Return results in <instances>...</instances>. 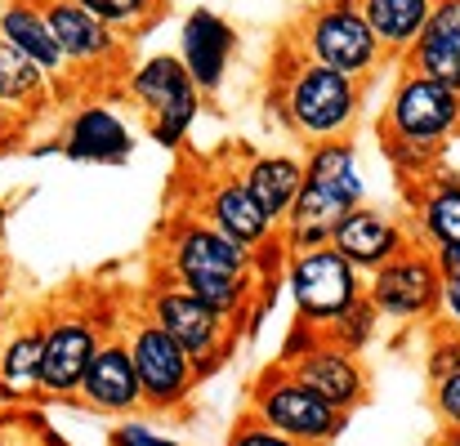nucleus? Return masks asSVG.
Returning <instances> with one entry per match:
<instances>
[{
  "instance_id": "1",
  "label": "nucleus",
  "mask_w": 460,
  "mask_h": 446,
  "mask_svg": "<svg viewBox=\"0 0 460 446\" xmlns=\"http://www.w3.org/2000/svg\"><path fill=\"white\" fill-rule=\"evenodd\" d=\"M273 108L282 117V126L313 144L326 139H349L362 112V85L305 58L300 49H291L287 67H278V90H273Z\"/></svg>"
},
{
  "instance_id": "2",
  "label": "nucleus",
  "mask_w": 460,
  "mask_h": 446,
  "mask_svg": "<svg viewBox=\"0 0 460 446\" xmlns=\"http://www.w3.org/2000/svg\"><path fill=\"white\" fill-rule=\"evenodd\" d=\"M291 49H300L305 58L349 76V81H358V85H367L389 63V54L380 49L376 31L367 27L358 0H322V4H313L305 13V22L296 27V36H291Z\"/></svg>"
},
{
  "instance_id": "3",
  "label": "nucleus",
  "mask_w": 460,
  "mask_h": 446,
  "mask_svg": "<svg viewBox=\"0 0 460 446\" xmlns=\"http://www.w3.org/2000/svg\"><path fill=\"white\" fill-rule=\"evenodd\" d=\"M126 94L144 108L148 135L161 148H183V139L201 112V99H206L179 54H153V58L135 63L126 72Z\"/></svg>"
},
{
  "instance_id": "4",
  "label": "nucleus",
  "mask_w": 460,
  "mask_h": 446,
  "mask_svg": "<svg viewBox=\"0 0 460 446\" xmlns=\"http://www.w3.org/2000/svg\"><path fill=\"white\" fill-rule=\"evenodd\" d=\"M251 415L264 420L269 429L296 438L300 446L335 442L349 429V420H353V415L335 411L331 402H322L308 384L296 380L291 366H278V362L255 380V389H251Z\"/></svg>"
},
{
  "instance_id": "5",
  "label": "nucleus",
  "mask_w": 460,
  "mask_h": 446,
  "mask_svg": "<svg viewBox=\"0 0 460 446\" xmlns=\"http://www.w3.org/2000/svg\"><path fill=\"white\" fill-rule=\"evenodd\" d=\"M144 317H153L179 348L192 353L201 380L224 366V357L233 353V339H237V326L228 317H219L215 308H206L201 299L192 295L188 286H179V282H156L148 303H144Z\"/></svg>"
},
{
  "instance_id": "6",
  "label": "nucleus",
  "mask_w": 460,
  "mask_h": 446,
  "mask_svg": "<svg viewBox=\"0 0 460 446\" xmlns=\"http://www.w3.org/2000/svg\"><path fill=\"white\" fill-rule=\"evenodd\" d=\"M287 291L296 299V321L326 330L358 299H367V277L335 246H322V250L287 259Z\"/></svg>"
},
{
  "instance_id": "7",
  "label": "nucleus",
  "mask_w": 460,
  "mask_h": 446,
  "mask_svg": "<svg viewBox=\"0 0 460 446\" xmlns=\"http://www.w3.org/2000/svg\"><path fill=\"white\" fill-rule=\"evenodd\" d=\"M126 344H130V357H135V375H139V389H144V411H179L201 375H197V362L188 348H179L153 317H135L126 326Z\"/></svg>"
},
{
  "instance_id": "8",
  "label": "nucleus",
  "mask_w": 460,
  "mask_h": 446,
  "mask_svg": "<svg viewBox=\"0 0 460 446\" xmlns=\"http://www.w3.org/2000/svg\"><path fill=\"white\" fill-rule=\"evenodd\" d=\"M452 135H460V94L402 67L385 108V139L443 152Z\"/></svg>"
},
{
  "instance_id": "9",
  "label": "nucleus",
  "mask_w": 460,
  "mask_h": 446,
  "mask_svg": "<svg viewBox=\"0 0 460 446\" xmlns=\"http://www.w3.org/2000/svg\"><path fill=\"white\" fill-rule=\"evenodd\" d=\"M206 277H255V255L224 237L201 214H179L165 237V277L161 282H206Z\"/></svg>"
},
{
  "instance_id": "10",
  "label": "nucleus",
  "mask_w": 460,
  "mask_h": 446,
  "mask_svg": "<svg viewBox=\"0 0 460 446\" xmlns=\"http://www.w3.org/2000/svg\"><path fill=\"white\" fill-rule=\"evenodd\" d=\"M438 295H443V273L434 264V250L416 241L367 277V299L380 312V321H434Z\"/></svg>"
},
{
  "instance_id": "11",
  "label": "nucleus",
  "mask_w": 460,
  "mask_h": 446,
  "mask_svg": "<svg viewBox=\"0 0 460 446\" xmlns=\"http://www.w3.org/2000/svg\"><path fill=\"white\" fill-rule=\"evenodd\" d=\"M40 9H45L49 31H54V40L76 76L81 72H117L126 63L130 36L117 31L112 22H103L81 0H40Z\"/></svg>"
},
{
  "instance_id": "12",
  "label": "nucleus",
  "mask_w": 460,
  "mask_h": 446,
  "mask_svg": "<svg viewBox=\"0 0 460 446\" xmlns=\"http://www.w3.org/2000/svg\"><path fill=\"white\" fill-rule=\"evenodd\" d=\"M99 344H103V335H99V326L85 312H72V308L54 312L45 321V380H40V393L76 398Z\"/></svg>"
},
{
  "instance_id": "13",
  "label": "nucleus",
  "mask_w": 460,
  "mask_h": 446,
  "mask_svg": "<svg viewBox=\"0 0 460 446\" xmlns=\"http://www.w3.org/2000/svg\"><path fill=\"white\" fill-rule=\"evenodd\" d=\"M76 398L90 411H99V415H139L144 411V389H139L126 335H103V344H99Z\"/></svg>"
},
{
  "instance_id": "14",
  "label": "nucleus",
  "mask_w": 460,
  "mask_h": 446,
  "mask_svg": "<svg viewBox=\"0 0 460 446\" xmlns=\"http://www.w3.org/2000/svg\"><path fill=\"white\" fill-rule=\"evenodd\" d=\"M201 219H210L224 237H233L237 246H246L251 255L264 250L269 241H278V228H273V219L255 206V197H251L242 170H228V174H219V179L206 188V197H201Z\"/></svg>"
},
{
  "instance_id": "15",
  "label": "nucleus",
  "mask_w": 460,
  "mask_h": 446,
  "mask_svg": "<svg viewBox=\"0 0 460 446\" xmlns=\"http://www.w3.org/2000/svg\"><path fill=\"white\" fill-rule=\"evenodd\" d=\"M331 246H335L362 277H371L376 268H385L394 255H402V250L411 246V232H407L398 219H389L385 210L353 206V210L335 223Z\"/></svg>"
},
{
  "instance_id": "16",
  "label": "nucleus",
  "mask_w": 460,
  "mask_h": 446,
  "mask_svg": "<svg viewBox=\"0 0 460 446\" xmlns=\"http://www.w3.org/2000/svg\"><path fill=\"white\" fill-rule=\"evenodd\" d=\"M233 49H237V31L224 13L215 9H192L179 27V58L188 67V76L197 81L201 94H215L228 76V63H233Z\"/></svg>"
},
{
  "instance_id": "17",
  "label": "nucleus",
  "mask_w": 460,
  "mask_h": 446,
  "mask_svg": "<svg viewBox=\"0 0 460 446\" xmlns=\"http://www.w3.org/2000/svg\"><path fill=\"white\" fill-rule=\"evenodd\" d=\"M402 67L460 94V0H434V13L420 40L407 49Z\"/></svg>"
},
{
  "instance_id": "18",
  "label": "nucleus",
  "mask_w": 460,
  "mask_h": 446,
  "mask_svg": "<svg viewBox=\"0 0 460 446\" xmlns=\"http://www.w3.org/2000/svg\"><path fill=\"white\" fill-rule=\"evenodd\" d=\"M291 371H296L300 384H308L322 402H331L344 415H353L367 402V371H362V362L353 353H344V348H331L326 339L313 353H305Z\"/></svg>"
},
{
  "instance_id": "19",
  "label": "nucleus",
  "mask_w": 460,
  "mask_h": 446,
  "mask_svg": "<svg viewBox=\"0 0 460 446\" xmlns=\"http://www.w3.org/2000/svg\"><path fill=\"white\" fill-rule=\"evenodd\" d=\"M0 40H9L13 49H22V54L54 81V90H63L67 76H76V72L67 67V58H63L54 31H49V18H45L40 0H9V4L0 9Z\"/></svg>"
},
{
  "instance_id": "20",
  "label": "nucleus",
  "mask_w": 460,
  "mask_h": 446,
  "mask_svg": "<svg viewBox=\"0 0 460 446\" xmlns=\"http://www.w3.org/2000/svg\"><path fill=\"white\" fill-rule=\"evenodd\" d=\"M63 152L76 161L121 165L135 152V135L108 103H85L81 112H72V121L63 130Z\"/></svg>"
},
{
  "instance_id": "21",
  "label": "nucleus",
  "mask_w": 460,
  "mask_h": 446,
  "mask_svg": "<svg viewBox=\"0 0 460 446\" xmlns=\"http://www.w3.org/2000/svg\"><path fill=\"white\" fill-rule=\"evenodd\" d=\"M242 179L255 197V206L273 219V228H282L305 192V156H291V152H264V156H251L242 165Z\"/></svg>"
},
{
  "instance_id": "22",
  "label": "nucleus",
  "mask_w": 460,
  "mask_h": 446,
  "mask_svg": "<svg viewBox=\"0 0 460 446\" xmlns=\"http://www.w3.org/2000/svg\"><path fill=\"white\" fill-rule=\"evenodd\" d=\"M411 210H416V232H411L416 246L443 250V246H456L460 241V179L456 174L434 170L420 183Z\"/></svg>"
},
{
  "instance_id": "23",
  "label": "nucleus",
  "mask_w": 460,
  "mask_h": 446,
  "mask_svg": "<svg viewBox=\"0 0 460 446\" xmlns=\"http://www.w3.org/2000/svg\"><path fill=\"white\" fill-rule=\"evenodd\" d=\"M45 380V326H18L0 339V398L18 402L40 393Z\"/></svg>"
},
{
  "instance_id": "24",
  "label": "nucleus",
  "mask_w": 460,
  "mask_h": 446,
  "mask_svg": "<svg viewBox=\"0 0 460 446\" xmlns=\"http://www.w3.org/2000/svg\"><path fill=\"white\" fill-rule=\"evenodd\" d=\"M367 27L376 31L380 49L389 58H407V49L420 40L429 13H434V0H358Z\"/></svg>"
},
{
  "instance_id": "25",
  "label": "nucleus",
  "mask_w": 460,
  "mask_h": 446,
  "mask_svg": "<svg viewBox=\"0 0 460 446\" xmlns=\"http://www.w3.org/2000/svg\"><path fill=\"white\" fill-rule=\"evenodd\" d=\"M45 99H54V81H49L22 49H13L9 40H0V103H4L18 121H27Z\"/></svg>"
},
{
  "instance_id": "26",
  "label": "nucleus",
  "mask_w": 460,
  "mask_h": 446,
  "mask_svg": "<svg viewBox=\"0 0 460 446\" xmlns=\"http://www.w3.org/2000/svg\"><path fill=\"white\" fill-rule=\"evenodd\" d=\"M376 326H380V312L371 308V299H358L344 317H335L326 330H322V339L331 344V348H344V353H362L371 339H376Z\"/></svg>"
},
{
  "instance_id": "27",
  "label": "nucleus",
  "mask_w": 460,
  "mask_h": 446,
  "mask_svg": "<svg viewBox=\"0 0 460 446\" xmlns=\"http://www.w3.org/2000/svg\"><path fill=\"white\" fill-rule=\"evenodd\" d=\"M85 9H94L103 22H112L117 31H148V22H156L165 0H81Z\"/></svg>"
},
{
  "instance_id": "28",
  "label": "nucleus",
  "mask_w": 460,
  "mask_h": 446,
  "mask_svg": "<svg viewBox=\"0 0 460 446\" xmlns=\"http://www.w3.org/2000/svg\"><path fill=\"white\" fill-rule=\"evenodd\" d=\"M385 156L394 161V170L402 174V179H429L434 174V165H438V152L429 148H416V144H398V139H385Z\"/></svg>"
},
{
  "instance_id": "29",
  "label": "nucleus",
  "mask_w": 460,
  "mask_h": 446,
  "mask_svg": "<svg viewBox=\"0 0 460 446\" xmlns=\"http://www.w3.org/2000/svg\"><path fill=\"white\" fill-rule=\"evenodd\" d=\"M456 371H460V335L438 330L434 348L425 353V375H429V384H438V380H447V375H456Z\"/></svg>"
},
{
  "instance_id": "30",
  "label": "nucleus",
  "mask_w": 460,
  "mask_h": 446,
  "mask_svg": "<svg viewBox=\"0 0 460 446\" xmlns=\"http://www.w3.org/2000/svg\"><path fill=\"white\" fill-rule=\"evenodd\" d=\"M228 446H300L296 438H287V433H278V429H269L264 420H255L251 411L233 424V433H228Z\"/></svg>"
},
{
  "instance_id": "31",
  "label": "nucleus",
  "mask_w": 460,
  "mask_h": 446,
  "mask_svg": "<svg viewBox=\"0 0 460 446\" xmlns=\"http://www.w3.org/2000/svg\"><path fill=\"white\" fill-rule=\"evenodd\" d=\"M429 402H434V411H438V420L447 429H460V371L429 389Z\"/></svg>"
},
{
  "instance_id": "32",
  "label": "nucleus",
  "mask_w": 460,
  "mask_h": 446,
  "mask_svg": "<svg viewBox=\"0 0 460 446\" xmlns=\"http://www.w3.org/2000/svg\"><path fill=\"white\" fill-rule=\"evenodd\" d=\"M317 344H322V330H313L305 321H291V330H287V339H282V353H278V366H296Z\"/></svg>"
},
{
  "instance_id": "33",
  "label": "nucleus",
  "mask_w": 460,
  "mask_h": 446,
  "mask_svg": "<svg viewBox=\"0 0 460 446\" xmlns=\"http://www.w3.org/2000/svg\"><path fill=\"white\" fill-rule=\"evenodd\" d=\"M108 442L112 446H183V442H174V438H161L153 424H144V420H126V424H117Z\"/></svg>"
},
{
  "instance_id": "34",
  "label": "nucleus",
  "mask_w": 460,
  "mask_h": 446,
  "mask_svg": "<svg viewBox=\"0 0 460 446\" xmlns=\"http://www.w3.org/2000/svg\"><path fill=\"white\" fill-rule=\"evenodd\" d=\"M438 330H452L460 335V282H447L443 277V295H438Z\"/></svg>"
},
{
  "instance_id": "35",
  "label": "nucleus",
  "mask_w": 460,
  "mask_h": 446,
  "mask_svg": "<svg viewBox=\"0 0 460 446\" xmlns=\"http://www.w3.org/2000/svg\"><path fill=\"white\" fill-rule=\"evenodd\" d=\"M434 264H438V273H443L447 282H460V241H456V246L434 250Z\"/></svg>"
},
{
  "instance_id": "36",
  "label": "nucleus",
  "mask_w": 460,
  "mask_h": 446,
  "mask_svg": "<svg viewBox=\"0 0 460 446\" xmlns=\"http://www.w3.org/2000/svg\"><path fill=\"white\" fill-rule=\"evenodd\" d=\"M13 126H22V121H18V117H13V112L0 103V139H4V135H13Z\"/></svg>"
},
{
  "instance_id": "37",
  "label": "nucleus",
  "mask_w": 460,
  "mask_h": 446,
  "mask_svg": "<svg viewBox=\"0 0 460 446\" xmlns=\"http://www.w3.org/2000/svg\"><path fill=\"white\" fill-rule=\"evenodd\" d=\"M434 446H460V429H443V438Z\"/></svg>"
},
{
  "instance_id": "38",
  "label": "nucleus",
  "mask_w": 460,
  "mask_h": 446,
  "mask_svg": "<svg viewBox=\"0 0 460 446\" xmlns=\"http://www.w3.org/2000/svg\"><path fill=\"white\" fill-rule=\"evenodd\" d=\"M0 286H4V264H0Z\"/></svg>"
},
{
  "instance_id": "39",
  "label": "nucleus",
  "mask_w": 460,
  "mask_h": 446,
  "mask_svg": "<svg viewBox=\"0 0 460 446\" xmlns=\"http://www.w3.org/2000/svg\"><path fill=\"white\" fill-rule=\"evenodd\" d=\"M0 446H9V442H4V438H0Z\"/></svg>"
},
{
  "instance_id": "40",
  "label": "nucleus",
  "mask_w": 460,
  "mask_h": 446,
  "mask_svg": "<svg viewBox=\"0 0 460 446\" xmlns=\"http://www.w3.org/2000/svg\"><path fill=\"white\" fill-rule=\"evenodd\" d=\"M4 4H9V0H4Z\"/></svg>"
}]
</instances>
